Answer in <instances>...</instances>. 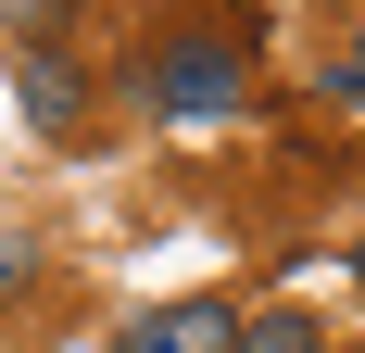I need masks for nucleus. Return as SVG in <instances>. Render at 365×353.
<instances>
[{"instance_id": "nucleus-1", "label": "nucleus", "mask_w": 365, "mask_h": 353, "mask_svg": "<svg viewBox=\"0 0 365 353\" xmlns=\"http://www.w3.org/2000/svg\"><path fill=\"white\" fill-rule=\"evenodd\" d=\"M139 101L164 114V126H227V114L252 101L240 38H164V51H139Z\"/></svg>"}, {"instance_id": "nucleus-2", "label": "nucleus", "mask_w": 365, "mask_h": 353, "mask_svg": "<svg viewBox=\"0 0 365 353\" xmlns=\"http://www.w3.org/2000/svg\"><path fill=\"white\" fill-rule=\"evenodd\" d=\"M113 353H240V316H227L215 290L202 303H151V316L113 328Z\"/></svg>"}, {"instance_id": "nucleus-3", "label": "nucleus", "mask_w": 365, "mask_h": 353, "mask_svg": "<svg viewBox=\"0 0 365 353\" xmlns=\"http://www.w3.org/2000/svg\"><path fill=\"white\" fill-rule=\"evenodd\" d=\"M13 89H26V126H38V139H76V126H88V76H76L63 51H26Z\"/></svg>"}, {"instance_id": "nucleus-4", "label": "nucleus", "mask_w": 365, "mask_h": 353, "mask_svg": "<svg viewBox=\"0 0 365 353\" xmlns=\"http://www.w3.org/2000/svg\"><path fill=\"white\" fill-rule=\"evenodd\" d=\"M240 353H328V328L302 303H264V316H240Z\"/></svg>"}, {"instance_id": "nucleus-5", "label": "nucleus", "mask_w": 365, "mask_h": 353, "mask_svg": "<svg viewBox=\"0 0 365 353\" xmlns=\"http://www.w3.org/2000/svg\"><path fill=\"white\" fill-rule=\"evenodd\" d=\"M63 13H76V0H0V26L26 38V51H51V26H63Z\"/></svg>"}, {"instance_id": "nucleus-6", "label": "nucleus", "mask_w": 365, "mask_h": 353, "mask_svg": "<svg viewBox=\"0 0 365 353\" xmlns=\"http://www.w3.org/2000/svg\"><path fill=\"white\" fill-rule=\"evenodd\" d=\"M328 101H353V114H365V38L340 51V76H328Z\"/></svg>"}, {"instance_id": "nucleus-7", "label": "nucleus", "mask_w": 365, "mask_h": 353, "mask_svg": "<svg viewBox=\"0 0 365 353\" xmlns=\"http://www.w3.org/2000/svg\"><path fill=\"white\" fill-rule=\"evenodd\" d=\"M353 278H365V240H353Z\"/></svg>"}]
</instances>
